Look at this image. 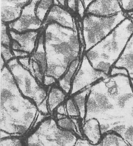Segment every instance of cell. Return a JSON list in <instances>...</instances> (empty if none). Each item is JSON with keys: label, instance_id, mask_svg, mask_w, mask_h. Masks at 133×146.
<instances>
[{"label": "cell", "instance_id": "obj_1", "mask_svg": "<svg viewBox=\"0 0 133 146\" xmlns=\"http://www.w3.org/2000/svg\"><path fill=\"white\" fill-rule=\"evenodd\" d=\"M38 111L36 104L20 92L6 65L1 74V130L10 134L25 133Z\"/></svg>", "mask_w": 133, "mask_h": 146}, {"label": "cell", "instance_id": "obj_2", "mask_svg": "<svg viewBox=\"0 0 133 146\" xmlns=\"http://www.w3.org/2000/svg\"><path fill=\"white\" fill-rule=\"evenodd\" d=\"M47 60L46 75L57 81L65 74L73 61L79 57L80 44L73 29L51 22L44 33Z\"/></svg>", "mask_w": 133, "mask_h": 146}, {"label": "cell", "instance_id": "obj_3", "mask_svg": "<svg viewBox=\"0 0 133 146\" xmlns=\"http://www.w3.org/2000/svg\"><path fill=\"white\" fill-rule=\"evenodd\" d=\"M133 33V22L127 17L85 55L92 66L100 61L109 62L114 66Z\"/></svg>", "mask_w": 133, "mask_h": 146}, {"label": "cell", "instance_id": "obj_4", "mask_svg": "<svg viewBox=\"0 0 133 146\" xmlns=\"http://www.w3.org/2000/svg\"><path fill=\"white\" fill-rule=\"evenodd\" d=\"M127 17L123 11L108 17L86 14L83 21L85 52L101 42Z\"/></svg>", "mask_w": 133, "mask_h": 146}, {"label": "cell", "instance_id": "obj_5", "mask_svg": "<svg viewBox=\"0 0 133 146\" xmlns=\"http://www.w3.org/2000/svg\"><path fill=\"white\" fill-rule=\"evenodd\" d=\"M12 74L20 92L26 98L33 101L37 106L48 96V91L40 83L29 69L25 68L14 58L6 63Z\"/></svg>", "mask_w": 133, "mask_h": 146}, {"label": "cell", "instance_id": "obj_6", "mask_svg": "<svg viewBox=\"0 0 133 146\" xmlns=\"http://www.w3.org/2000/svg\"><path fill=\"white\" fill-rule=\"evenodd\" d=\"M77 138L71 131L58 126L53 118L44 120L28 138V146H74Z\"/></svg>", "mask_w": 133, "mask_h": 146}, {"label": "cell", "instance_id": "obj_7", "mask_svg": "<svg viewBox=\"0 0 133 146\" xmlns=\"http://www.w3.org/2000/svg\"><path fill=\"white\" fill-rule=\"evenodd\" d=\"M108 76L94 68L84 54L73 79L69 95L89 88Z\"/></svg>", "mask_w": 133, "mask_h": 146}, {"label": "cell", "instance_id": "obj_8", "mask_svg": "<svg viewBox=\"0 0 133 146\" xmlns=\"http://www.w3.org/2000/svg\"><path fill=\"white\" fill-rule=\"evenodd\" d=\"M40 1L31 0L25 6L20 17L9 25V30L18 33H24L39 29L42 21L37 17L35 9Z\"/></svg>", "mask_w": 133, "mask_h": 146}, {"label": "cell", "instance_id": "obj_9", "mask_svg": "<svg viewBox=\"0 0 133 146\" xmlns=\"http://www.w3.org/2000/svg\"><path fill=\"white\" fill-rule=\"evenodd\" d=\"M11 38L10 47L12 50H19L32 54L37 45L38 32L37 31L18 33L9 31Z\"/></svg>", "mask_w": 133, "mask_h": 146}, {"label": "cell", "instance_id": "obj_10", "mask_svg": "<svg viewBox=\"0 0 133 146\" xmlns=\"http://www.w3.org/2000/svg\"><path fill=\"white\" fill-rule=\"evenodd\" d=\"M123 11L118 0H95L87 9V14L108 17Z\"/></svg>", "mask_w": 133, "mask_h": 146}, {"label": "cell", "instance_id": "obj_11", "mask_svg": "<svg viewBox=\"0 0 133 146\" xmlns=\"http://www.w3.org/2000/svg\"><path fill=\"white\" fill-rule=\"evenodd\" d=\"M30 0H1V20L13 22L21 14L22 9Z\"/></svg>", "mask_w": 133, "mask_h": 146}, {"label": "cell", "instance_id": "obj_12", "mask_svg": "<svg viewBox=\"0 0 133 146\" xmlns=\"http://www.w3.org/2000/svg\"><path fill=\"white\" fill-rule=\"evenodd\" d=\"M46 21L48 22H55L64 27L73 29V21L71 15L66 9L57 5L52 7Z\"/></svg>", "mask_w": 133, "mask_h": 146}, {"label": "cell", "instance_id": "obj_13", "mask_svg": "<svg viewBox=\"0 0 133 146\" xmlns=\"http://www.w3.org/2000/svg\"><path fill=\"white\" fill-rule=\"evenodd\" d=\"M114 66L125 68L133 80V33Z\"/></svg>", "mask_w": 133, "mask_h": 146}, {"label": "cell", "instance_id": "obj_14", "mask_svg": "<svg viewBox=\"0 0 133 146\" xmlns=\"http://www.w3.org/2000/svg\"><path fill=\"white\" fill-rule=\"evenodd\" d=\"M83 132L88 141L93 145H98L102 141V135L100 124L96 119H91L85 121Z\"/></svg>", "mask_w": 133, "mask_h": 146}, {"label": "cell", "instance_id": "obj_15", "mask_svg": "<svg viewBox=\"0 0 133 146\" xmlns=\"http://www.w3.org/2000/svg\"><path fill=\"white\" fill-rule=\"evenodd\" d=\"M67 94L58 86L54 85L50 87L47 96L49 111H54L56 108L63 104L66 98Z\"/></svg>", "mask_w": 133, "mask_h": 146}, {"label": "cell", "instance_id": "obj_16", "mask_svg": "<svg viewBox=\"0 0 133 146\" xmlns=\"http://www.w3.org/2000/svg\"><path fill=\"white\" fill-rule=\"evenodd\" d=\"M80 62L79 58L75 60L70 64L64 76L57 81L58 86L67 95L70 94L72 82L75 75L79 68Z\"/></svg>", "mask_w": 133, "mask_h": 146}, {"label": "cell", "instance_id": "obj_17", "mask_svg": "<svg viewBox=\"0 0 133 146\" xmlns=\"http://www.w3.org/2000/svg\"><path fill=\"white\" fill-rule=\"evenodd\" d=\"M31 58L36 62L45 75L47 70V60L44 44V34L38 38L37 45Z\"/></svg>", "mask_w": 133, "mask_h": 146}, {"label": "cell", "instance_id": "obj_18", "mask_svg": "<svg viewBox=\"0 0 133 146\" xmlns=\"http://www.w3.org/2000/svg\"><path fill=\"white\" fill-rule=\"evenodd\" d=\"M89 91L90 88L71 96L79 111L80 117L83 119L85 117L87 100Z\"/></svg>", "mask_w": 133, "mask_h": 146}, {"label": "cell", "instance_id": "obj_19", "mask_svg": "<svg viewBox=\"0 0 133 146\" xmlns=\"http://www.w3.org/2000/svg\"><path fill=\"white\" fill-rule=\"evenodd\" d=\"M53 0H40L36 7V13L37 17L42 21L48 12V10L52 5Z\"/></svg>", "mask_w": 133, "mask_h": 146}, {"label": "cell", "instance_id": "obj_20", "mask_svg": "<svg viewBox=\"0 0 133 146\" xmlns=\"http://www.w3.org/2000/svg\"><path fill=\"white\" fill-rule=\"evenodd\" d=\"M66 105L68 115L72 117L80 116L79 111L71 96L66 101Z\"/></svg>", "mask_w": 133, "mask_h": 146}, {"label": "cell", "instance_id": "obj_21", "mask_svg": "<svg viewBox=\"0 0 133 146\" xmlns=\"http://www.w3.org/2000/svg\"><path fill=\"white\" fill-rule=\"evenodd\" d=\"M1 45L10 47L11 39L9 32L7 31V26L4 22L2 21L1 29Z\"/></svg>", "mask_w": 133, "mask_h": 146}, {"label": "cell", "instance_id": "obj_22", "mask_svg": "<svg viewBox=\"0 0 133 146\" xmlns=\"http://www.w3.org/2000/svg\"><path fill=\"white\" fill-rule=\"evenodd\" d=\"M57 123L60 128L64 130L71 131L74 128L72 120L67 116L58 120Z\"/></svg>", "mask_w": 133, "mask_h": 146}, {"label": "cell", "instance_id": "obj_23", "mask_svg": "<svg viewBox=\"0 0 133 146\" xmlns=\"http://www.w3.org/2000/svg\"><path fill=\"white\" fill-rule=\"evenodd\" d=\"M1 57L5 61L6 63L15 58L11 47H8L5 45H1Z\"/></svg>", "mask_w": 133, "mask_h": 146}, {"label": "cell", "instance_id": "obj_24", "mask_svg": "<svg viewBox=\"0 0 133 146\" xmlns=\"http://www.w3.org/2000/svg\"><path fill=\"white\" fill-rule=\"evenodd\" d=\"M0 146H22L20 140L17 138H7L1 140Z\"/></svg>", "mask_w": 133, "mask_h": 146}, {"label": "cell", "instance_id": "obj_25", "mask_svg": "<svg viewBox=\"0 0 133 146\" xmlns=\"http://www.w3.org/2000/svg\"><path fill=\"white\" fill-rule=\"evenodd\" d=\"M123 12L133 11V0H118Z\"/></svg>", "mask_w": 133, "mask_h": 146}, {"label": "cell", "instance_id": "obj_26", "mask_svg": "<svg viewBox=\"0 0 133 146\" xmlns=\"http://www.w3.org/2000/svg\"><path fill=\"white\" fill-rule=\"evenodd\" d=\"M118 75H123L128 76V72L125 68H123L117 67L114 66L111 68L109 75L116 76Z\"/></svg>", "mask_w": 133, "mask_h": 146}, {"label": "cell", "instance_id": "obj_27", "mask_svg": "<svg viewBox=\"0 0 133 146\" xmlns=\"http://www.w3.org/2000/svg\"><path fill=\"white\" fill-rule=\"evenodd\" d=\"M57 82V80L54 77L46 75L44 78L43 84L46 87H49L55 85Z\"/></svg>", "mask_w": 133, "mask_h": 146}, {"label": "cell", "instance_id": "obj_28", "mask_svg": "<svg viewBox=\"0 0 133 146\" xmlns=\"http://www.w3.org/2000/svg\"><path fill=\"white\" fill-rule=\"evenodd\" d=\"M38 110L41 114L47 115L48 113L49 109L48 107L47 97L39 105L37 106Z\"/></svg>", "mask_w": 133, "mask_h": 146}, {"label": "cell", "instance_id": "obj_29", "mask_svg": "<svg viewBox=\"0 0 133 146\" xmlns=\"http://www.w3.org/2000/svg\"><path fill=\"white\" fill-rule=\"evenodd\" d=\"M74 146H102V143L101 141L98 145H94L91 144L90 141L87 140L79 139L76 141Z\"/></svg>", "mask_w": 133, "mask_h": 146}, {"label": "cell", "instance_id": "obj_30", "mask_svg": "<svg viewBox=\"0 0 133 146\" xmlns=\"http://www.w3.org/2000/svg\"><path fill=\"white\" fill-rule=\"evenodd\" d=\"M58 114H61V115H67V113L66 108V104H62L60 105L57 108H56Z\"/></svg>", "mask_w": 133, "mask_h": 146}, {"label": "cell", "instance_id": "obj_31", "mask_svg": "<svg viewBox=\"0 0 133 146\" xmlns=\"http://www.w3.org/2000/svg\"><path fill=\"white\" fill-rule=\"evenodd\" d=\"M78 10L80 15L83 17L85 12V7L81 0H78Z\"/></svg>", "mask_w": 133, "mask_h": 146}, {"label": "cell", "instance_id": "obj_32", "mask_svg": "<svg viewBox=\"0 0 133 146\" xmlns=\"http://www.w3.org/2000/svg\"><path fill=\"white\" fill-rule=\"evenodd\" d=\"M68 5L71 9L75 11V0H67Z\"/></svg>", "mask_w": 133, "mask_h": 146}, {"label": "cell", "instance_id": "obj_33", "mask_svg": "<svg viewBox=\"0 0 133 146\" xmlns=\"http://www.w3.org/2000/svg\"><path fill=\"white\" fill-rule=\"evenodd\" d=\"M94 1L95 0H82V1L84 4L85 8L87 9L88 6Z\"/></svg>", "mask_w": 133, "mask_h": 146}, {"label": "cell", "instance_id": "obj_34", "mask_svg": "<svg viewBox=\"0 0 133 146\" xmlns=\"http://www.w3.org/2000/svg\"><path fill=\"white\" fill-rule=\"evenodd\" d=\"M10 134L8 133L7 132H4V131L1 130V139H4V138H7L8 136H10Z\"/></svg>", "mask_w": 133, "mask_h": 146}, {"label": "cell", "instance_id": "obj_35", "mask_svg": "<svg viewBox=\"0 0 133 146\" xmlns=\"http://www.w3.org/2000/svg\"><path fill=\"white\" fill-rule=\"evenodd\" d=\"M126 13H127L126 14L128 15V18H129L133 22V11H129Z\"/></svg>", "mask_w": 133, "mask_h": 146}, {"label": "cell", "instance_id": "obj_36", "mask_svg": "<svg viewBox=\"0 0 133 146\" xmlns=\"http://www.w3.org/2000/svg\"><path fill=\"white\" fill-rule=\"evenodd\" d=\"M59 2L62 4V5H64L65 4V0H58Z\"/></svg>", "mask_w": 133, "mask_h": 146}]
</instances>
